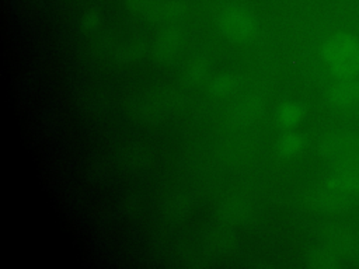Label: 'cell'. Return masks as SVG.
<instances>
[{
  "mask_svg": "<svg viewBox=\"0 0 359 269\" xmlns=\"http://www.w3.org/2000/svg\"><path fill=\"white\" fill-rule=\"evenodd\" d=\"M359 46V41L349 34H338L332 36L325 45H324V57L330 64L352 60L356 49Z\"/></svg>",
  "mask_w": 359,
  "mask_h": 269,
  "instance_id": "6da1fadb",
  "label": "cell"
},
{
  "mask_svg": "<svg viewBox=\"0 0 359 269\" xmlns=\"http://www.w3.org/2000/svg\"><path fill=\"white\" fill-rule=\"evenodd\" d=\"M331 102L337 106H351L359 102V80L342 81L331 91Z\"/></svg>",
  "mask_w": 359,
  "mask_h": 269,
  "instance_id": "7a4b0ae2",
  "label": "cell"
},
{
  "mask_svg": "<svg viewBox=\"0 0 359 269\" xmlns=\"http://www.w3.org/2000/svg\"><path fill=\"white\" fill-rule=\"evenodd\" d=\"M330 66H331V73L334 74V77H337L341 81L352 80L358 73L353 60L338 62V63H334V64H330Z\"/></svg>",
  "mask_w": 359,
  "mask_h": 269,
  "instance_id": "3957f363",
  "label": "cell"
},
{
  "mask_svg": "<svg viewBox=\"0 0 359 269\" xmlns=\"http://www.w3.org/2000/svg\"><path fill=\"white\" fill-rule=\"evenodd\" d=\"M353 63H355V66H356V70H358V73H359V46H358V49H356V53H355V56H353Z\"/></svg>",
  "mask_w": 359,
  "mask_h": 269,
  "instance_id": "277c9868",
  "label": "cell"
}]
</instances>
